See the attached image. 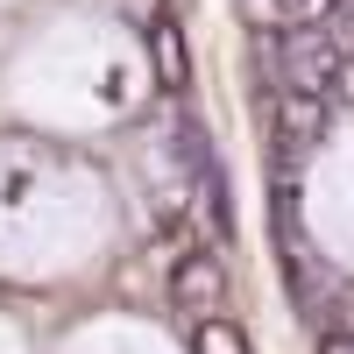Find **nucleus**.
I'll return each instance as SVG.
<instances>
[{
  "label": "nucleus",
  "instance_id": "nucleus-2",
  "mask_svg": "<svg viewBox=\"0 0 354 354\" xmlns=\"http://www.w3.org/2000/svg\"><path fill=\"white\" fill-rule=\"evenodd\" d=\"M220 298H227V262H220V248L177 255V270H170V305L192 312V319H205V312H220Z\"/></svg>",
  "mask_w": 354,
  "mask_h": 354
},
{
  "label": "nucleus",
  "instance_id": "nucleus-1",
  "mask_svg": "<svg viewBox=\"0 0 354 354\" xmlns=\"http://www.w3.org/2000/svg\"><path fill=\"white\" fill-rule=\"evenodd\" d=\"M340 57H347V43L333 36L326 21H312V28H277V78H283V93L333 100V85H340Z\"/></svg>",
  "mask_w": 354,
  "mask_h": 354
},
{
  "label": "nucleus",
  "instance_id": "nucleus-11",
  "mask_svg": "<svg viewBox=\"0 0 354 354\" xmlns=\"http://www.w3.org/2000/svg\"><path fill=\"white\" fill-rule=\"evenodd\" d=\"M333 8H340V21H347V36H354V0H333Z\"/></svg>",
  "mask_w": 354,
  "mask_h": 354
},
{
  "label": "nucleus",
  "instance_id": "nucleus-6",
  "mask_svg": "<svg viewBox=\"0 0 354 354\" xmlns=\"http://www.w3.org/2000/svg\"><path fill=\"white\" fill-rule=\"evenodd\" d=\"M241 15L262 28H312L333 15V0H241Z\"/></svg>",
  "mask_w": 354,
  "mask_h": 354
},
{
  "label": "nucleus",
  "instance_id": "nucleus-10",
  "mask_svg": "<svg viewBox=\"0 0 354 354\" xmlns=\"http://www.w3.org/2000/svg\"><path fill=\"white\" fill-rule=\"evenodd\" d=\"M340 333H354V290H340Z\"/></svg>",
  "mask_w": 354,
  "mask_h": 354
},
{
  "label": "nucleus",
  "instance_id": "nucleus-9",
  "mask_svg": "<svg viewBox=\"0 0 354 354\" xmlns=\"http://www.w3.org/2000/svg\"><path fill=\"white\" fill-rule=\"evenodd\" d=\"M340 100H354V43H347V57H340V85H333Z\"/></svg>",
  "mask_w": 354,
  "mask_h": 354
},
{
  "label": "nucleus",
  "instance_id": "nucleus-7",
  "mask_svg": "<svg viewBox=\"0 0 354 354\" xmlns=\"http://www.w3.org/2000/svg\"><path fill=\"white\" fill-rule=\"evenodd\" d=\"M192 354H255V347H248V333L234 326V319H220V312H205L198 326H192Z\"/></svg>",
  "mask_w": 354,
  "mask_h": 354
},
{
  "label": "nucleus",
  "instance_id": "nucleus-3",
  "mask_svg": "<svg viewBox=\"0 0 354 354\" xmlns=\"http://www.w3.org/2000/svg\"><path fill=\"white\" fill-rule=\"evenodd\" d=\"M326 128H333V113H326V100H305V93H283V106H277V156H283V170H298L319 142H326Z\"/></svg>",
  "mask_w": 354,
  "mask_h": 354
},
{
  "label": "nucleus",
  "instance_id": "nucleus-8",
  "mask_svg": "<svg viewBox=\"0 0 354 354\" xmlns=\"http://www.w3.org/2000/svg\"><path fill=\"white\" fill-rule=\"evenodd\" d=\"M319 354H354V333H340V326H326V333H319Z\"/></svg>",
  "mask_w": 354,
  "mask_h": 354
},
{
  "label": "nucleus",
  "instance_id": "nucleus-4",
  "mask_svg": "<svg viewBox=\"0 0 354 354\" xmlns=\"http://www.w3.org/2000/svg\"><path fill=\"white\" fill-rule=\"evenodd\" d=\"M192 170H198V205H205V234H213V241H227V234H234V198H227V170H220V156L205 149L198 135H192Z\"/></svg>",
  "mask_w": 354,
  "mask_h": 354
},
{
  "label": "nucleus",
  "instance_id": "nucleus-5",
  "mask_svg": "<svg viewBox=\"0 0 354 354\" xmlns=\"http://www.w3.org/2000/svg\"><path fill=\"white\" fill-rule=\"evenodd\" d=\"M149 57H156V85L163 93H185L192 85V50H185V28H177L170 15L149 21Z\"/></svg>",
  "mask_w": 354,
  "mask_h": 354
}]
</instances>
